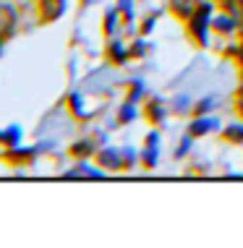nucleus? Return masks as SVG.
I'll return each instance as SVG.
<instances>
[{
  "label": "nucleus",
  "instance_id": "nucleus-1",
  "mask_svg": "<svg viewBox=\"0 0 243 248\" xmlns=\"http://www.w3.org/2000/svg\"><path fill=\"white\" fill-rule=\"evenodd\" d=\"M214 8H217V3L214 0H201L199 8L194 11V16L188 18L186 24V34L191 39L196 47H209V31H212V16H214Z\"/></svg>",
  "mask_w": 243,
  "mask_h": 248
},
{
  "label": "nucleus",
  "instance_id": "nucleus-2",
  "mask_svg": "<svg viewBox=\"0 0 243 248\" xmlns=\"http://www.w3.org/2000/svg\"><path fill=\"white\" fill-rule=\"evenodd\" d=\"M105 144H107V133L94 131V136L89 133V136L79 139V141H73V144L68 146V157H71V159H92Z\"/></svg>",
  "mask_w": 243,
  "mask_h": 248
},
{
  "label": "nucleus",
  "instance_id": "nucleus-3",
  "mask_svg": "<svg viewBox=\"0 0 243 248\" xmlns=\"http://www.w3.org/2000/svg\"><path fill=\"white\" fill-rule=\"evenodd\" d=\"M39 146H11V149L0 152V162H5L8 167H29L37 159Z\"/></svg>",
  "mask_w": 243,
  "mask_h": 248
},
{
  "label": "nucleus",
  "instance_id": "nucleus-4",
  "mask_svg": "<svg viewBox=\"0 0 243 248\" xmlns=\"http://www.w3.org/2000/svg\"><path fill=\"white\" fill-rule=\"evenodd\" d=\"M94 162H97L102 170L107 172H126V159H123V149H115V146H102L97 154H94Z\"/></svg>",
  "mask_w": 243,
  "mask_h": 248
},
{
  "label": "nucleus",
  "instance_id": "nucleus-5",
  "mask_svg": "<svg viewBox=\"0 0 243 248\" xmlns=\"http://www.w3.org/2000/svg\"><path fill=\"white\" fill-rule=\"evenodd\" d=\"M68 8V0H37V24H55Z\"/></svg>",
  "mask_w": 243,
  "mask_h": 248
},
{
  "label": "nucleus",
  "instance_id": "nucleus-6",
  "mask_svg": "<svg viewBox=\"0 0 243 248\" xmlns=\"http://www.w3.org/2000/svg\"><path fill=\"white\" fill-rule=\"evenodd\" d=\"M16 29H18V11H16V5L8 3V0H0V42L13 39Z\"/></svg>",
  "mask_w": 243,
  "mask_h": 248
},
{
  "label": "nucleus",
  "instance_id": "nucleus-7",
  "mask_svg": "<svg viewBox=\"0 0 243 248\" xmlns=\"http://www.w3.org/2000/svg\"><path fill=\"white\" fill-rule=\"evenodd\" d=\"M141 115L152 125V128H162L167 120V110H165V99L162 97H146L144 107H141Z\"/></svg>",
  "mask_w": 243,
  "mask_h": 248
},
{
  "label": "nucleus",
  "instance_id": "nucleus-8",
  "mask_svg": "<svg viewBox=\"0 0 243 248\" xmlns=\"http://www.w3.org/2000/svg\"><path fill=\"white\" fill-rule=\"evenodd\" d=\"M105 58L110 65H118L120 68V65H126L128 60H131V50H128V45L120 37H113L105 42Z\"/></svg>",
  "mask_w": 243,
  "mask_h": 248
},
{
  "label": "nucleus",
  "instance_id": "nucleus-9",
  "mask_svg": "<svg viewBox=\"0 0 243 248\" xmlns=\"http://www.w3.org/2000/svg\"><path fill=\"white\" fill-rule=\"evenodd\" d=\"M214 131H222L217 115H196L191 123H188V128H186V133H191L194 139L209 136V133H214Z\"/></svg>",
  "mask_w": 243,
  "mask_h": 248
},
{
  "label": "nucleus",
  "instance_id": "nucleus-10",
  "mask_svg": "<svg viewBox=\"0 0 243 248\" xmlns=\"http://www.w3.org/2000/svg\"><path fill=\"white\" fill-rule=\"evenodd\" d=\"M212 31H214V34H220V37H233V34H238V21H235V18L225 8L214 11V16H212Z\"/></svg>",
  "mask_w": 243,
  "mask_h": 248
},
{
  "label": "nucleus",
  "instance_id": "nucleus-11",
  "mask_svg": "<svg viewBox=\"0 0 243 248\" xmlns=\"http://www.w3.org/2000/svg\"><path fill=\"white\" fill-rule=\"evenodd\" d=\"M120 29H126V21H123V13L118 11V5L105 11L102 16V31H105V39H113L120 34Z\"/></svg>",
  "mask_w": 243,
  "mask_h": 248
},
{
  "label": "nucleus",
  "instance_id": "nucleus-12",
  "mask_svg": "<svg viewBox=\"0 0 243 248\" xmlns=\"http://www.w3.org/2000/svg\"><path fill=\"white\" fill-rule=\"evenodd\" d=\"M63 178H94V180H102L107 178V170H102V167H92L89 159H76V165L71 167V170H65Z\"/></svg>",
  "mask_w": 243,
  "mask_h": 248
},
{
  "label": "nucleus",
  "instance_id": "nucleus-13",
  "mask_svg": "<svg viewBox=\"0 0 243 248\" xmlns=\"http://www.w3.org/2000/svg\"><path fill=\"white\" fill-rule=\"evenodd\" d=\"M201 0H167V11L173 13L178 21H188L194 16V11L199 8Z\"/></svg>",
  "mask_w": 243,
  "mask_h": 248
},
{
  "label": "nucleus",
  "instance_id": "nucleus-14",
  "mask_svg": "<svg viewBox=\"0 0 243 248\" xmlns=\"http://www.w3.org/2000/svg\"><path fill=\"white\" fill-rule=\"evenodd\" d=\"M220 139H222L225 144H230V146H241V144H243V120H235V123H227L225 128H222Z\"/></svg>",
  "mask_w": 243,
  "mask_h": 248
},
{
  "label": "nucleus",
  "instance_id": "nucleus-15",
  "mask_svg": "<svg viewBox=\"0 0 243 248\" xmlns=\"http://www.w3.org/2000/svg\"><path fill=\"white\" fill-rule=\"evenodd\" d=\"M68 110H71V115L76 118V120H89L94 115V112H86L81 92H71V94H68Z\"/></svg>",
  "mask_w": 243,
  "mask_h": 248
},
{
  "label": "nucleus",
  "instance_id": "nucleus-16",
  "mask_svg": "<svg viewBox=\"0 0 243 248\" xmlns=\"http://www.w3.org/2000/svg\"><path fill=\"white\" fill-rule=\"evenodd\" d=\"M139 118V105L136 102H128L123 99V105L118 107V115H115V125H128Z\"/></svg>",
  "mask_w": 243,
  "mask_h": 248
},
{
  "label": "nucleus",
  "instance_id": "nucleus-17",
  "mask_svg": "<svg viewBox=\"0 0 243 248\" xmlns=\"http://www.w3.org/2000/svg\"><path fill=\"white\" fill-rule=\"evenodd\" d=\"M214 107H217V94L214 92H209V94H204L201 99H196L191 107V118L196 115H209V112H214Z\"/></svg>",
  "mask_w": 243,
  "mask_h": 248
},
{
  "label": "nucleus",
  "instance_id": "nucleus-18",
  "mask_svg": "<svg viewBox=\"0 0 243 248\" xmlns=\"http://www.w3.org/2000/svg\"><path fill=\"white\" fill-rule=\"evenodd\" d=\"M139 165L144 167L146 172L154 170V167L160 165V146H144V149L139 152Z\"/></svg>",
  "mask_w": 243,
  "mask_h": 248
},
{
  "label": "nucleus",
  "instance_id": "nucleus-19",
  "mask_svg": "<svg viewBox=\"0 0 243 248\" xmlns=\"http://www.w3.org/2000/svg\"><path fill=\"white\" fill-rule=\"evenodd\" d=\"M21 144V125H8V128H0V146L11 149V146Z\"/></svg>",
  "mask_w": 243,
  "mask_h": 248
},
{
  "label": "nucleus",
  "instance_id": "nucleus-20",
  "mask_svg": "<svg viewBox=\"0 0 243 248\" xmlns=\"http://www.w3.org/2000/svg\"><path fill=\"white\" fill-rule=\"evenodd\" d=\"M128 50H131V60H141V58H146L149 55V50H152V45H149V39L146 37H133L131 42H128Z\"/></svg>",
  "mask_w": 243,
  "mask_h": 248
},
{
  "label": "nucleus",
  "instance_id": "nucleus-21",
  "mask_svg": "<svg viewBox=\"0 0 243 248\" xmlns=\"http://www.w3.org/2000/svg\"><path fill=\"white\" fill-rule=\"evenodd\" d=\"M191 107H194V102H191V97H188V94L173 97V112H175V115H191Z\"/></svg>",
  "mask_w": 243,
  "mask_h": 248
},
{
  "label": "nucleus",
  "instance_id": "nucleus-22",
  "mask_svg": "<svg viewBox=\"0 0 243 248\" xmlns=\"http://www.w3.org/2000/svg\"><path fill=\"white\" fill-rule=\"evenodd\" d=\"M128 102H141L144 99V81L141 78H133V81H128V94H126Z\"/></svg>",
  "mask_w": 243,
  "mask_h": 248
},
{
  "label": "nucleus",
  "instance_id": "nucleus-23",
  "mask_svg": "<svg viewBox=\"0 0 243 248\" xmlns=\"http://www.w3.org/2000/svg\"><path fill=\"white\" fill-rule=\"evenodd\" d=\"M194 141H196V139H194L191 133H186V136L178 141V146H175V159L188 157V154H191V149H194Z\"/></svg>",
  "mask_w": 243,
  "mask_h": 248
},
{
  "label": "nucleus",
  "instance_id": "nucleus-24",
  "mask_svg": "<svg viewBox=\"0 0 243 248\" xmlns=\"http://www.w3.org/2000/svg\"><path fill=\"white\" fill-rule=\"evenodd\" d=\"M157 18H160V13H157V11L146 13V16H144V21L139 24V34H141V37H149L152 31H154V26H157Z\"/></svg>",
  "mask_w": 243,
  "mask_h": 248
},
{
  "label": "nucleus",
  "instance_id": "nucleus-25",
  "mask_svg": "<svg viewBox=\"0 0 243 248\" xmlns=\"http://www.w3.org/2000/svg\"><path fill=\"white\" fill-rule=\"evenodd\" d=\"M118 11L123 13V21H126V26H131L133 24V5H136V0H118Z\"/></svg>",
  "mask_w": 243,
  "mask_h": 248
},
{
  "label": "nucleus",
  "instance_id": "nucleus-26",
  "mask_svg": "<svg viewBox=\"0 0 243 248\" xmlns=\"http://www.w3.org/2000/svg\"><path fill=\"white\" fill-rule=\"evenodd\" d=\"M123 159H126V172H131L139 165V152L133 146H123Z\"/></svg>",
  "mask_w": 243,
  "mask_h": 248
},
{
  "label": "nucleus",
  "instance_id": "nucleus-27",
  "mask_svg": "<svg viewBox=\"0 0 243 248\" xmlns=\"http://www.w3.org/2000/svg\"><path fill=\"white\" fill-rule=\"evenodd\" d=\"M233 107H235V112H238V118L243 120V81L235 86V94H233Z\"/></svg>",
  "mask_w": 243,
  "mask_h": 248
},
{
  "label": "nucleus",
  "instance_id": "nucleus-28",
  "mask_svg": "<svg viewBox=\"0 0 243 248\" xmlns=\"http://www.w3.org/2000/svg\"><path fill=\"white\" fill-rule=\"evenodd\" d=\"M144 146H160V128H152L144 139Z\"/></svg>",
  "mask_w": 243,
  "mask_h": 248
},
{
  "label": "nucleus",
  "instance_id": "nucleus-29",
  "mask_svg": "<svg viewBox=\"0 0 243 248\" xmlns=\"http://www.w3.org/2000/svg\"><path fill=\"white\" fill-rule=\"evenodd\" d=\"M233 60H235V65L241 68V73H243V39H238V45H235V55H233Z\"/></svg>",
  "mask_w": 243,
  "mask_h": 248
},
{
  "label": "nucleus",
  "instance_id": "nucleus-30",
  "mask_svg": "<svg viewBox=\"0 0 243 248\" xmlns=\"http://www.w3.org/2000/svg\"><path fill=\"white\" fill-rule=\"evenodd\" d=\"M214 3H217V5H222V3H227V0H214Z\"/></svg>",
  "mask_w": 243,
  "mask_h": 248
},
{
  "label": "nucleus",
  "instance_id": "nucleus-31",
  "mask_svg": "<svg viewBox=\"0 0 243 248\" xmlns=\"http://www.w3.org/2000/svg\"><path fill=\"white\" fill-rule=\"evenodd\" d=\"M3 45H5V42H0V52H3Z\"/></svg>",
  "mask_w": 243,
  "mask_h": 248
}]
</instances>
